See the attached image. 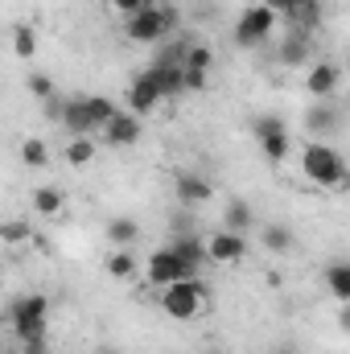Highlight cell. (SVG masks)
<instances>
[{
    "mask_svg": "<svg viewBox=\"0 0 350 354\" xmlns=\"http://www.w3.org/2000/svg\"><path fill=\"white\" fill-rule=\"evenodd\" d=\"M260 4H268L276 17H280V12H284V17H293V8H297V0H260Z\"/></svg>",
    "mask_w": 350,
    "mask_h": 354,
    "instance_id": "32",
    "label": "cell"
},
{
    "mask_svg": "<svg viewBox=\"0 0 350 354\" xmlns=\"http://www.w3.org/2000/svg\"><path fill=\"white\" fill-rule=\"evenodd\" d=\"M177 25V8L174 4H149L136 17L124 21V37L128 41H161L165 33H174Z\"/></svg>",
    "mask_w": 350,
    "mask_h": 354,
    "instance_id": "4",
    "label": "cell"
},
{
    "mask_svg": "<svg viewBox=\"0 0 350 354\" xmlns=\"http://www.w3.org/2000/svg\"><path fill=\"white\" fill-rule=\"evenodd\" d=\"M347 189H350V181H347Z\"/></svg>",
    "mask_w": 350,
    "mask_h": 354,
    "instance_id": "37",
    "label": "cell"
},
{
    "mask_svg": "<svg viewBox=\"0 0 350 354\" xmlns=\"http://www.w3.org/2000/svg\"><path fill=\"white\" fill-rule=\"evenodd\" d=\"M58 120H62V124H66V132H75V136H91V132H95L91 111H87V99H66Z\"/></svg>",
    "mask_w": 350,
    "mask_h": 354,
    "instance_id": "13",
    "label": "cell"
},
{
    "mask_svg": "<svg viewBox=\"0 0 350 354\" xmlns=\"http://www.w3.org/2000/svg\"><path fill=\"white\" fill-rule=\"evenodd\" d=\"M107 4H111V12H120V17L128 21V17H136L140 8H149L153 0H107Z\"/></svg>",
    "mask_w": 350,
    "mask_h": 354,
    "instance_id": "29",
    "label": "cell"
},
{
    "mask_svg": "<svg viewBox=\"0 0 350 354\" xmlns=\"http://www.w3.org/2000/svg\"><path fill=\"white\" fill-rule=\"evenodd\" d=\"M338 83H342V66H334V62H317L309 71V79H305L309 95H317V99H330L338 91Z\"/></svg>",
    "mask_w": 350,
    "mask_h": 354,
    "instance_id": "12",
    "label": "cell"
},
{
    "mask_svg": "<svg viewBox=\"0 0 350 354\" xmlns=\"http://www.w3.org/2000/svg\"><path fill=\"white\" fill-rule=\"evenodd\" d=\"M169 248H174L181 260H190L194 268L202 264V260H210V256H206V239H198V235H177Z\"/></svg>",
    "mask_w": 350,
    "mask_h": 354,
    "instance_id": "19",
    "label": "cell"
},
{
    "mask_svg": "<svg viewBox=\"0 0 350 354\" xmlns=\"http://www.w3.org/2000/svg\"><path fill=\"white\" fill-rule=\"evenodd\" d=\"M256 140H260L264 157H268L272 165H280V161L293 153V136H288V128H284L280 115H260V120H256Z\"/></svg>",
    "mask_w": 350,
    "mask_h": 354,
    "instance_id": "7",
    "label": "cell"
},
{
    "mask_svg": "<svg viewBox=\"0 0 350 354\" xmlns=\"http://www.w3.org/2000/svg\"><path fill=\"white\" fill-rule=\"evenodd\" d=\"M326 288H330V297L350 305V260H338V264L326 268Z\"/></svg>",
    "mask_w": 350,
    "mask_h": 354,
    "instance_id": "15",
    "label": "cell"
},
{
    "mask_svg": "<svg viewBox=\"0 0 350 354\" xmlns=\"http://www.w3.org/2000/svg\"><path fill=\"white\" fill-rule=\"evenodd\" d=\"M87 111H91V124H95V132H103L116 115H120V107H116V99H107V95H91L87 99Z\"/></svg>",
    "mask_w": 350,
    "mask_h": 354,
    "instance_id": "17",
    "label": "cell"
},
{
    "mask_svg": "<svg viewBox=\"0 0 350 354\" xmlns=\"http://www.w3.org/2000/svg\"><path fill=\"white\" fill-rule=\"evenodd\" d=\"M161 99H165V95H161L157 79H153L149 71H145V75H136V79L128 83V111H132V115H149Z\"/></svg>",
    "mask_w": 350,
    "mask_h": 354,
    "instance_id": "9",
    "label": "cell"
},
{
    "mask_svg": "<svg viewBox=\"0 0 350 354\" xmlns=\"http://www.w3.org/2000/svg\"><path fill=\"white\" fill-rule=\"evenodd\" d=\"M157 301H161V309L174 317V322H190V317H198V313H206V284L198 280V276H190V280H177V284H165V288H157Z\"/></svg>",
    "mask_w": 350,
    "mask_h": 354,
    "instance_id": "2",
    "label": "cell"
},
{
    "mask_svg": "<svg viewBox=\"0 0 350 354\" xmlns=\"http://www.w3.org/2000/svg\"><path fill=\"white\" fill-rule=\"evenodd\" d=\"M210 62H214V54H210L206 46H190V50H185V66H190V71H210Z\"/></svg>",
    "mask_w": 350,
    "mask_h": 354,
    "instance_id": "27",
    "label": "cell"
},
{
    "mask_svg": "<svg viewBox=\"0 0 350 354\" xmlns=\"http://www.w3.org/2000/svg\"><path fill=\"white\" fill-rule=\"evenodd\" d=\"M305 124H309V132H313V136H330V132L338 128V111H334V107H326V103H317V107H309V111H305Z\"/></svg>",
    "mask_w": 350,
    "mask_h": 354,
    "instance_id": "16",
    "label": "cell"
},
{
    "mask_svg": "<svg viewBox=\"0 0 350 354\" xmlns=\"http://www.w3.org/2000/svg\"><path fill=\"white\" fill-rule=\"evenodd\" d=\"M103 145H111V149H132L136 140H140V115H132V111H120L103 132Z\"/></svg>",
    "mask_w": 350,
    "mask_h": 354,
    "instance_id": "10",
    "label": "cell"
},
{
    "mask_svg": "<svg viewBox=\"0 0 350 354\" xmlns=\"http://www.w3.org/2000/svg\"><path fill=\"white\" fill-rule=\"evenodd\" d=\"M21 354H50L46 338H33V342H21Z\"/></svg>",
    "mask_w": 350,
    "mask_h": 354,
    "instance_id": "33",
    "label": "cell"
},
{
    "mask_svg": "<svg viewBox=\"0 0 350 354\" xmlns=\"http://www.w3.org/2000/svg\"><path fill=\"white\" fill-rule=\"evenodd\" d=\"M206 87V71H190L185 66V91H202Z\"/></svg>",
    "mask_w": 350,
    "mask_h": 354,
    "instance_id": "31",
    "label": "cell"
},
{
    "mask_svg": "<svg viewBox=\"0 0 350 354\" xmlns=\"http://www.w3.org/2000/svg\"><path fill=\"white\" fill-rule=\"evenodd\" d=\"M243 252H248V239L243 235H235V231H214L210 239H206V256L214 260V264H239L243 260Z\"/></svg>",
    "mask_w": 350,
    "mask_h": 354,
    "instance_id": "8",
    "label": "cell"
},
{
    "mask_svg": "<svg viewBox=\"0 0 350 354\" xmlns=\"http://www.w3.org/2000/svg\"><path fill=\"white\" fill-rule=\"evenodd\" d=\"M338 326H342V334H350V305L338 309Z\"/></svg>",
    "mask_w": 350,
    "mask_h": 354,
    "instance_id": "34",
    "label": "cell"
},
{
    "mask_svg": "<svg viewBox=\"0 0 350 354\" xmlns=\"http://www.w3.org/2000/svg\"><path fill=\"white\" fill-rule=\"evenodd\" d=\"M264 248L276 252V256L288 252V248H293V231H288L284 223H268V227H264Z\"/></svg>",
    "mask_w": 350,
    "mask_h": 354,
    "instance_id": "23",
    "label": "cell"
},
{
    "mask_svg": "<svg viewBox=\"0 0 350 354\" xmlns=\"http://www.w3.org/2000/svg\"><path fill=\"white\" fill-rule=\"evenodd\" d=\"M21 161L33 165V169H46V165H50V149H46V140H25V145H21Z\"/></svg>",
    "mask_w": 350,
    "mask_h": 354,
    "instance_id": "25",
    "label": "cell"
},
{
    "mask_svg": "<svg viewBox=\"0 0 350 354\" xmlns=\"http://www.w3.org/2000/svg\"><path fill=\"white\" fill-rule=\"evenodd\" d=\"M29 202H33V210H37V214H46V218H54V214L62 210V202H66V198H62V189H54V185H37Z\"/></svg>",
    "mask_w": 350,
    "mask_h": 354,
    "instance_id": "18",
    "label": "cell"
},
{
    "mask_svg": "<svg viewBox=\"0 0 350 354\" xmlns=\"http://www.w3.org/2000/svg\"><path fill=\"white\" fill-rule=\"evenodd\" d=\"M95 153H99V145H95L91 136H75V140L66 145V165H91Z\"/></svg>",
    "mask_w": 350,
    "mask_h": 354,
    "instance_id": "22",
    "label": "cell"
},
{
    "mask_svg": "<svg viewBox=\"0 0 350 354\" xmlns=\"http://www.w3.org/2000/svg\"><path fill=\"white\" fill-rule=\"evenodd\" d=\"M309 50H313L309 37H305V33H293V37L284 41V50H280V62H284V66H301V62L309 58Z\"/></svg>",
    "mask_w": 350,
    "mask_h": 354,
    "instance_id": "21",
    "label": "cell"
},
{
    "mask_svg": "<svg viewBox=\"0 0 350 354\" xmlns=\"http://www.w3.org/2000/svg\"><path fill=\"white\" fill-rule=\"evenodd\" d=\"M252 223H256L252 206H248L243 198H231V202H227V210H223V227H227V231H235V235H248V231H252Z\"/></svg>",
    "mask_w": 350,
    "mask_h": 354,
    "instance_id": "14",
    "label": "cell"
},
{
    "mask_svg": "<svg viewBox=\"0 0 350 354\" xmlns=\"http://www.w3.org/2000/svg\"><path fill=\"white\" fill-rule=\"evenodd\" d=\"M301 174L309 177L313 185H322V189H338V185L350 181V169H347V161H342V153L330 149V145H322V140H313V145L301 149Z\"/></svg>",
    "mask_w": 350,
    "mask_h": 354,
    "instance_id": "1",
    "label": "cell"
},
{
    "mask_svg": "<svg viewBox=\"0 0 350 354\" xmlns=\"http://www.w3.org/2000/svg\"><path fill=\"white\" fill-rule=\"evenodd\" d=\"M272 354H297V346H288V342H280V346H276Z\"/></svg>",
    "mask_w": 350,
    "mask_h": 354,
    "instance_id": "35",
    "label": "cell"
},
{
    "mask_svg": "<svg viewBox=\"0 0 350 354\" xmlns=\"http://www.w3.org/2000/svg\"><path fill=\"white\" fill-rule=\"evenodd\" d=\"M174 189H177V202L181 206H202V202H210V181L198 174H177L174 177Z\"/></svg>",
    "mask_w": 350,
    "mask_h": 354,
    "instance_id": "11",
    "label": "cell"
},
{
    "mask_svg": "<svg viewBox=\"0 0 350 354\" xmlns=\"http://www.w3.org/2000/svg\"><path fill=\"white\" fill-rule=\"evenodd\" d=\"M347 66H350V62H347Z\"/></svg>",
    "mask_w": 350,
    "mask_h": 354,
    "instance_id": "38",
    "label": "cell"
},
{
    "mask_svg": "<svg viewBox=\"0 0 350 354\" xmlns=\"http://www.w3.org/2000/svg\"><path fill=\"white\" fill-rule=\"evenodd\" d=\"M107 272H111L116 280H128V276H136V260H132V252H124V248H120V252L107 260Z\"/></svg>",
    "mask_w": 350,
    "mask_h": 354,
    "instance_id": "26",
    "label": "cell"
},
{
    "mask_svg": "<svg viewBox=\"0 0 350 354\" xmlns=\"http://www.w3.org/2000/svg\"><path fill=\"white\" fill-rule=\"evenodd\" d=\"M272 29H276V12H272L268 4H252V8H243L239 21H235V46L252 50V46H260Z\"/></svg>",
    "mask_w": 350,
    "mask_h": 354,
    "instance_id": "6",
    "label": "cell"
},
{
    "mask_svg": "<svg viewBox=\"0 0 350 354\" xmlns=\"http://www.w3.org/2000/svg\"><path fill=\"white\" fill-rule=\"evenodd\" d=\"M99 354H120V351H99Z\"/></svg>",
    "mask_w": 350,
    "mask_h": 354,
    "instance_id": "36",
    "label": "cell"
},
{
    "mask_svg": "<svg viewBox=\"0 0 350 354\" xmlns=\"http://www.w3.org/2000/svg\"><path fill=\"white\" fill-rule=\"evenodd\" d=\"M12 50H17V58H33V50H37L33 25H12Z\"/></svg>",
    "mask_w": 350,
    "mask_h": 354,
    "instance_id": "24",
    "label": "cell"
},
{
    "mask_svg": "<svg viewBox=\"0 0 350 354\" xmlns=\"http://www.w3.org/2000/svg\"><path fill=\"white\" fill-rule=\"evenodd\" d=\"M29 95L42 99V103H50L54 99V79L50 75H29Z\"/></svg>",
    "mask_w": 350,
    "mask_h": 354,
    "instance_id": "28",
    "label": "cell"
},
{
    "mask_svg": "<svg viewBox=\"0 0 350 354\" xmlns=\"http://www.w3.org/2000/svg\"><path fill=\"white\" fill-rule=\"evenodd\" d=\"M46 313H50V301L42 292H29V297H17L8 305V326L17 334V342H33V338H46Z\"/></svg>",
    "mask_w": 350,
    "mask_h": 354,
    "instance_id": "3",
    "label": "cell"
},
{
    "mask_svg": "<svg viewBox=\"0 0 350 354\" xmlns=\"http://www.w3.org/2000/svg\"><path fill=\"white\" fill-rule=\"evenodd\" d=\"M190 276H198V268L190 264V260H181L174 248H157V252L149 256V264H145V280H149L153 288H165V284L190 280Z\"/></svg>",
    "mask_w": 350,
    "mask_h": 354,
    "instance_id": "5",
    "label": "cell"
},
{
    "mask_svg": "<svg viewBox=\"0 0 350 354\" xmlns=\"http://www.w3.org/2000/svg\"><path fill=\"white\" fill-rule=\"evenodd\" d=\"M0 235H4V243H21V239H29L33 231H29L25 223H4V231H0Z\"/></svg>",
    "mask_w": 350,
    "mask_h": 354,
    "instance_id": "30",
    "label": "cell"
},
{
    "mask_svg": "<svg viewBox=\"0 0 350 354\" xmlns=\"http://www.w3.org/2000/svg\"><path fill=\"white\" fill-rule=\"evenodd\" d=\"M140 239V227H136V218H111L107 223V243H116V248H128V243H136Z\"/></svg>",
    "mask_w": 350,
    "mask_h": 354,
    "instance_id": "20",
    "label": "cell"
}]
</instances>
